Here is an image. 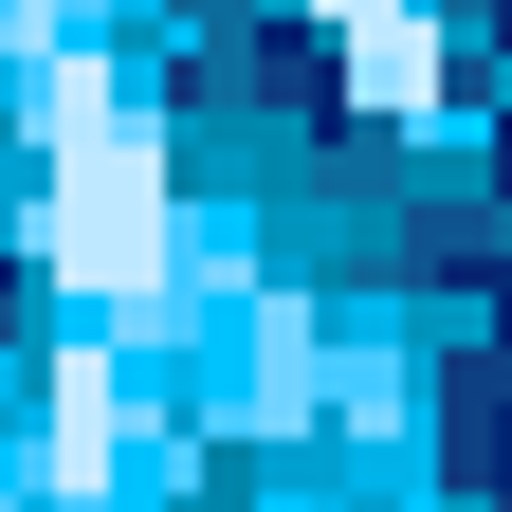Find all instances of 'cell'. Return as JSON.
Here are the masks:
<instances>
[{
  "label": "cell",
  "mask_w": 512,
  "mask_h": 512,
  "mask_svg": "<svg viewBox=\"0 0 512 512\" xmlns=\"http://www.w3.org/2000/svg\"><path fill=\"white\" fill-rule=\"evenodd\" d=\"M55 128H74V165H55V275L74 293H147L165 275V165H147V128L92 110V92H55Z\"/></svg>",
  "instance_id": "1"
}]
</instances>
